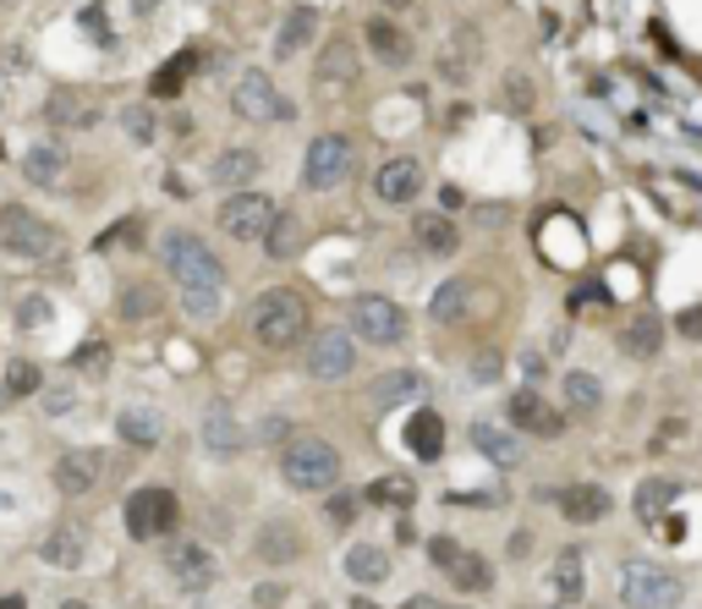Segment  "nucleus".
<instances>
[{
    "label": "nucleus",
    "mask_w": 702,
    "mask_h": 609,
    "mask_svg": "<svg viewBox=\"0 0 702 609\" xmlns=\"http://www.w3.org/2000/svg\"><path fill=\"white\" fill-rule=\"evenodd\" d=\"M159 253H165L170 281L181 286L187 318H214V313L226 307V270H220V253H209L203 237H192V231H165Z\"/></svg>",
    "instance_id": "f257e3e1"
},
{
    "label": "nucleus",
    "mask_w": 702,
    "mask_h": 609,
    "mask_svg": "<svg viewBox=\"0 0 702 609\" xmlns=\"http://www.w3.org/2000/svg\"><path fill=\"white\" fill-rule=\"evenodd\" d=\"M340 451L318 434H291L281 451V477L296 489V494H329L340 483Z\"/></svg>",
    "instance_id": "f03ea898"
},
{
    "label": "nucleus",
    "mask_w": 702,
    "mask_h": 609,
    "mask_svg": "<svg viewBox=\"0 0 702 609\" xmlns=\"http://www.w3.org/2000/svg\"><path fill=\"white\" fill-rule=\"evenodd\" d=\"M248 329H253L259 346L285 351V346H296V340L307 335V303H302L296 292H264V297L253 303V313H248Z\"/></svg>",
    "instance_id": "7ed1b4c3"
},
{
    "label": "nucleus",
    "mask_w": 702,
    "mask_h": 609,
    "mask_svg": "<svg viewBox=\"0 0 702 609\" xmlns=\"http://www.w3.org/2000/svg\"><path fill=\"white\" fill-rule=\"evenodd\" d=\"M122 522H127V533L143 538V544L170 538V533H176V522H181V500H176V489H165V483H143V489L127 494Z\"/></svg>",
    "instance_id": "20e7f679"
},
{
    "label": "nucleus",
    "mask_w": 702,
    "mask_h": 609,
    "mask_svg": "<svg viewBox=\"0 0 702 609\" xmlns=\"http://www.w3.org/2000/svg\"><path fill=\"white\" fill-rule=\"evenodd\" d=\"M0 248L17 253V259H61L66 237H61L50 220H39L33 209H22V203H0Z\"/></svg>",
    "instance_id": "39448f33"
},
{
    "label": "nucleus",
    "mask_w": 702,
    "mask_h": 609,
    "mask_svg": "<svg viewBox=\"0 0 702 609\" xmlns=\"http://www.w3.org/2000/svg\"><path fill=\"white\" fill-rule=\"evenodd\" d=\"M352 165H357V144L346 133H318L307 144V154H302V187L307 192H329V187H340L352 176Z\"/></svg>",
    "instance_id": "423d86ee"
},
{
    "label": "nucleus",
    "mask_w": 702,
    "mask_h": 609,
    "mask_svg": "<svg viewBox=\"0 0 702 609\" xmlns=\"http://www.w3.org/2000/svg\"><path fill=\"white\" fill-rule=\"evenodd\" d=\"M346 318H352V335L368 340V346H396V340H407V307L390 303V297H379V292L352 297Z\"/></svg>",
    "instance_id": "0eeeda50"
},
{
    "label": "nucleus",
    "mask_w": 702,
    "mask_h": 609,
    "mask_svg": "<svg viewBox=\"0 0 702 609\" xmlns=\"http://www.w3.org/2000/svg\"><path fill=\"white\" fill-rule=\"evenodd\" d=\"M231 111H237L242 122H253V127L291 116V105L281 99V88H275V77H270L264 66H253V72L237 77V88H231Z\"/></svg>",
    "instance_id": "6e6552de"
},
{
    "label": "nucleus",
    "mask_w": 702,
    "mask_h": 609,
    "mask_svg": "<svg viewBox=\"0 0 702 609\" xmlns=\"http://www.w3.org/2000/svg\"><path fill=\"white\" fill-rule=\"evenodd\" d=\"M681 599V582L664 571V566H648V560H631L620 571V605L626 609H670Z\"/></svg>",
    "instance_id": "1a4fd4ad"
},
{
    "label": "nucleus",
    "mask_w": 702,
    "mask_h": 609,
    "mask_svg": "<svg viewBox=\"0 0 702 609\" xmlns=\"http://www.w3.org/2000/svg\"><path fill=\"white\" fill-rule=\"evenodd\" d=\"M281 209L264 198V192H231L226 203H220V231L231 237V242H264V231H270V220H275Z\"/></svg>",
    "instance_id": "9d476101"
},
{
    "label": "nucleus",
    "mask_w": 702,
    "mask_h": 609,
    "mask_svg": "<svg viewBox=\"0 0 702 609\" xmlns=\"http://www.w3.org/2000/svg\"><path fill=\"white\" fill-rule=\"evenodd\" d=\"M99 116H105V105H99V94H88V88L61 83V88L44 94V122L61 127V133H88V127H99Z\"/></svg>",
    "instance_id": "9b49d317"
},
{
    "label": "nucleus",
    "mask_w": 702,
    "mask_h": 609,
    "mask_svg": "<svg viewBox=\"0 0 702 609\" xmlns=\"http://www.w3.org/2000/svg\"><path fill=\"white\" fill-rule=\"evenodd\" d=\"M352 368H357L352 335H340V329H324V335H313V340H307V374H313V379H324V385H340V379H352Z\"/></svg>",
    "instance_id": "f8f14e48"
},
{
    "label": "nucleus",
    "mask_w": 702,
    "mask_h": 609,
    "mask_svg": "<svg viewBox=\"0 0 702 609\" xmlns=\"http://www.w3.org/2000/svg\"><path fill=\"white\" fill-rule=\"evenodd\" d=\"M313 77H318V88H352L357 77H363V50L346 39V33H335V39H324V50H318V61H313Z\"/></svg>",
    "instance_id": "ddd939ff"
},
{
    "label": "nucleus",
    "mask_w": 702,
    "mask_h": 609,
    "mask_svg": "<svg viewBox=\"0 0 702 609\" xmlns=\"http://www.w3.org/2000/svg\"><path fill=\"white\" fill-rule=\"evenodd\" d=\"M302 549H307V538L291 516H264V527L253 533V555L264 566H291V560H302Z\"/></svg>",
    "instance_id": "4468645a"
},
{
    "label": "nucleus",
    "mask_w": 702,
    "mask_h": 609,
    "mask_svg": "<svg viewBox=\"0 0 702 609\" xmlns=\"http://www.w3.org/2000/svg\"><path fill=\"white\" fill-rule=\"evenodd\" d=\"M374 192L385 203H412L422 192V159L418 154H390L379 170H374Z\"/></svg>",
    "instance_id": "2eb2a0df"
},
{
    "label": "nucleus",
    "mask_w": 702,
    "mask_h": 609,
    "mask_svg": "<svg viewBox=\"0 0 702 609\" xmlns=\"http://www.w3.org/2000/svg\"><path fill=\"white\" fill-rule=\"evenodd\" d=\"M105 451H66V456L55 461V489L66 494V500H83L88 489H99V477H105Z\"/></svg>",
    "instance_id": "dca6fc26"
},
{
    "label": "nucleus",
    "mask_w": 702,
    "mask_h": 609,
    "mask_svg": "<svg viewBox=\"0 0 702 609\" xmlns=\"http://www.w3.org/2000/svg\"><path fill=\"white\" fill-rule=\"evenodd\" d=\"M505 412H511L516 429H527V434H538V440H560L565 434V412H555L538 390H516Z\"/></svg>",
    "instance_id": "f3484780"
},
{
    "label": "nucleus",
    "mask_w": 702,
    "mask_h": 609,
    "mask_svg": "<svg viewBox=\"0 0 702 609\" xmlns=\"http://www.w3.org/2000/svg\"><path fill=\"white\" fill-rule=\"evenodd\" d=\"M478 61H483V39H478L472 22H461V28L444 39V50H439V77H444V83H467V77L478 72Z\"/></svg>",
    "instance_id": "a211bd4d"
},
{
    "label": "nucleus",
    "mask_w": 702,
    "mask_h": 609,
    "mask_svg": "<svg viewBox=\"0 0 702 609\" xmlns=\"http://www.w3.org/2000/svg\"><path fill=\"white\" fill-rule=\"evenodd\" d=\"M165 566H170V577H176L187 594H203V588H214V577H220V560H214L203 544H176V549L165 555Z\"/></svg>",
    "instance_id": "6ab92c4d"
},
{
    "label": "nucleus",
    "mask_w": 702,
    "mask_h": 609,
    "mask_svg": "<svg viewBox=\"0 0 702 609\" xmlns=\"http://www.w3.org/2000/svg\"><path fill=\"white\" fill-rule=\"evenodd\" d=\"M39 560L55 566V571H77V566L88 560V533H83L77 522H55V527L44 533V544H39Z\"/></svg>",
    "instance_id": "aec40b11"
},
{
    "label": "nucleus",
    "mask_w": 702,
    "mask_h": 609,
    "mask_svg": "<svg viewBox=\"0 0 702 609\" xmlns=\"http://www.w3.org/2000/svg\"><path fill=\"white\" fill-rule=\"evenodd\" d=\"M555 505H560L565 522H576V527H593V522H604L609 516V489L604 483H565L560 494H555Z\"/></svg>",
    "instance_id": "412c9836"
},
{
    "label": "nucleus",
    "mask_w": 702,
    "mask_h": 609,
    "mask_svg": "<svg viewBox=\"0 0 702 609\" xmlns=\"http://www.w3.org/2000/svg\"><path fill=\"white\" fill-rule=\"evenodd\" d=\"M363 39H368V50L385 61V66H407L412 55H418V44H412V33L396 22V17H374L368 28H363Z\"/></svg>",
    "instance_id": "4be33fe9"
},
{
    "label": "nucleus",
    "mask_w": 702,
    "mask_h": 609,
    "mask_svg": "<svg viewBox=\"0 0 702 609\" xmlns=\"http://www.w3.org/2000/svg\"><path fill=\"white\" fill-rule=\"evenodd\" d=\"M259 170H264V154L259 149H220L214 165H209L214 187H226V192H248L259 181Z\"/></svg>",
    "instance_id": "5701e85b"
},
{
    "label": "nucleus",
    "mask_w": 702,
    "mask_h": 609,
    "mask_svg": "<svg viewBox=\"0 0 702 609\" xmlns=\"http://www.w3.org/2000/svg\"><path fill=\"white\" fill-rule=\"evenodd\" d=\"M412 242H418L428 259H450L461 248V225L450 214H439V209H422L418 220H412Z\"/></svg>",
    "instance_id": "b1692460"
},
{
    "label": "nucleus",
    "mask_w": 702,
    "mask_h": 609,
    "mask_svg": "<svg viewBox=\"0 0 702 609\" xmlns=\"http://www.w3.org/2000/svg\"><path fill=\"white\" fill-rule=\"evenodd\" d=\"M66 165H72L66 144L44 138V144H33V149L22 154V181H28V187H55V181L66 176Z\"/></svg>",
    "instance_id": "393cba45"
},
{
    "label": "nucleus",
    "mask_w": 702,
    "mask_h": 609,
    "mask_svg": "<svg viewBox=\"0 0 702 609\" xmlns=\"http://www.w3.org/2000/svg\"><path fill=\"white\" fill-rule=\"evenodd\" d=\"M620 351L626 357H637V363H648V357H659L664 351V324H659V313H637L626 329H620Z\"/></svg>",
    "instance_id": "a878e982"
},
{
    "label": "nucleus",
    "mask_w": 702,
    "mask_h": 609,
    "mask_svg": "<svg viewBox=\"0 0 702 609\" xmlns=\"http://www.w3.org/2000/svg\"><path fill=\"white\" fill-rule=\"evenodd\" d=\"M675 500H681V483H675V477H642V483H637V494H631V511H637V522H648V527H653V522H659Z\"/></svg>",
    "instance_id": "bb28decb"
},
{
    "label": "nucleus",
    "mask_w": 702,
    "mask_h": 609,
    "mask_svg": "<svg viewBox=\"0 0 702 609\" xmlns=\"http://www.w3.org/2000/svg\"><path fill=\"white\" fill-rule=\"evenodd\" d=\"M302 248H307V225H302L291 209H281V214L270 220V231H264V253H270V259H281V264H291Z\"/></svg>",
    "instance_id": "cd10ccee"
},
{
    "label": "nucleus",
    "mask_w": 702,
    "mask_h": 609,
    "mask_svg": "<svg viewBox=\"0 0 702 609\" xmlns=\"http://www.w3.org/2000/svg\"><path fill=\"white\" fill-rule=\"evenodd\" d=\"M340 566H346V577H352V582H363V588H374V582H385V577H390V555H385L379 544H352Z\"/></svg>",
    "instance_id": "c85d7f7f"
},
{
    "label": "nucleus",
    "mask_w": 702,
    "mask_h": 609,
    "mask_svg": "<svg viewBox=\"0 0 702 609\" xmlns=\"http://www.w3.org/2000/svg\"><path fill=\"white\" fill-rule=\"evenodd\" d=\"M444 577H450L461 594H489V588H494V566H489L478 549H461V555L444 566Z\"/></svg>",
    "instance_id": "c756f323"
},
{
    "label": "nucleus",
    "mask_w": 702,
    "mask_h": 609,
    "mask_svg": "<svg viewBox=\"0 0 702 609\" xmlns=\"http://www.w3.org/2000/svg\"><path fill=\"white\" fill-rule=\"evenodd\" d=\"M472 445L494 466H522V440L511 429H494V423H472Z\"/></svg>",
    "instance_id": "7c9ffc66"
},
{
    "label": "nucleus",
    "mask_w": 702,
    "mask_h": 609,
    "mask_svg": "<svg viewBox=\"0 0 702 609\" xmlns=\"http://www.w3.org/2000/svg\"><path fill=\"white\" fill-rule=\"evenodd\" d=\"M203 445L220 451V456H237V451L248 445V434L237 429V418H231L226 407H209V412H203Z\"/></svg>",
    "instance_id": "2f4dec72"
},
{
    "label": "nucleus",
    "mask_w": 702,
    "mask_h": 609,
    "mask_svg": "<svg viewBox=\"0 0 702 609\" xmlns=\"http://www.w3.org/2000/svg\"><path fill=\"white\" fill-rule=\"evenodd\" d=\"M560 396H565V412H576V418H593L604 407V385L593 374H581V368L560 379Z\"/></svg>",
    "instance_id": "473e14b6"
},
{
    "label": "nucleus",
    "mask_w": 702,
    "mask_h": 609,
    "mask_svg": "<svg viewBox=\"0 0 702 609\" xmlns=\"http://www.w3.org/2000/svg\"><path fill=\"white\" fill-rule=\"evenodd\" d=\"M472 281H444L439 292H433V303H428V313H433V324H461L467 313H472Z\"/></svg>",
    "instance_id": "72a5a7b5"
},
{
    "label": "nucleus",
    "mask_w": 702,
    "mask_h": 609,
    "mask_svg": "<svg viewBox=\"0 0 702 609\" xmlns=\"http://www.w3.org/2000/svg\"><path fill=\"white\" fill-rule=\"evenodd\" d=\"M116 429H122V440H127V445H159L165 418H159L154 407H127V412L116 418Z\"/></svg>",
    "instance_id": "f704fd0d"
},
{
    "label": "nucleus",
    "mask_w": 702,
    "mask_h": 609,
    "mask_svg": "<svg viewBox=\"0 0 702 609\" xmlns=\"http://www.w3.org/2000/svg\"><path fill=\"white\" fill-rule=\"evenodd\" d=\"M407 445H412L422 461H433L444 451V418H439V412H418V418L407 423Z\"/></svg>",
    "instance_id": "c9c22d12"
},
{
    "label": "nucleus",
    "mask_w": 702,
    "mask_h": 609,
    "mask_svg": "<svg viewBox=\"0 0 702 609\" xmlns=\"http://www.w3.org/2000/svg\"><path fill=\"white\" fill-rule=\"evenodd\" d=\"M313 28H318V11H313V6H296V11H291V17L281 22V39H275V50H281V55H296V50L313 39Z\"/></svg>",
    "instance_id": "e433bc0d"
},
{
    "label": "nucleus",
    "mask_w": 702,
    "mask_h": 609,
    "mask_svg": "<svg viewBox=\"0 0 702 609\" xmlns=\"http://www.w3.org/2000/svg\"><path fill=\"white\" fill-rule=\"evenodd\" d=\"M422 396V374H412V368H396V374H385L379 379V390H374V401L379 407H396V401H418Z\"/></svg>",
    "instance_id": "4c0bfd02"
},
{
    "label": "nucleus",
    "mask_w": 702,
    "mask_h": 609,
    "mask_svg": "<svg viewBox=\"0 0 702 609\" xmlns=\"http://www.w3.org/2000/svg\"><path fill=\"white\" fill-rule=\"evenodd\" d=\"M363 500H374V505H385V511H412L418 489H412V477H379V483H368Z\"/></svg>",
    "instance_id": "58836bf2"
},
{
    "label": "nucleus",
    "mask_w": 702,
    "mask_h": 609,
    "mask_svg": "<svg viewBox=\"0 0 702 609\" xmlns=\"http://www.w3.org/2000/svg\"><path fill=\"white\" fill-rule=\"evenodd\" d=\"M187 72H192V55H176V61H165L159 72H154V99H176L181 88H187Z\"/></svg>",
    "instance_id": "ea45409f"
},
{
    "label": "nucleus",
    "mask_w": 702,
    "mask_h": 609,
    "mask_svg": "<svg viewBox=\"0 0 702 609\" xmlns=\"http://www.w3.org/2000/svg\"><path fill=\"white\" fill-rule=\"evenodd\" d=\"M555 588H560L565 605L581 599V549H560V560H555Z\"/></svg>",
    "instance_id": "a19ab883"
},
{
    "label": "nucleus",
    "mask_w": 702,
    "mask_h": 609,
    "mask_svg": "<svg viewBox=\"0 0 702 609\" xmlns=\"http://www.w3.org/2000/svg\"><path fill=\"white\" fill-rule=\"evenodd\" d=\"M116 313H122V318H154V313H159V292H154V286H122Z\"/></svg>",
    "instance_id": "79ce46f5"
},
{
    "label": "nucleus",
    "mask_w": 702,
    "mask_h": 609,
    "mask_svg": "<svg viewBox=\"0 0 702 609\" xmlns=\"http://www.w3.org/2000/svg\"><path fill=\"white\" fill-rule=\"evenodd\" d=\"M39 385H44V379H39V368H33L28 357H11V363H6V396H11V401L33 396Z\"/></svg>",
    "instance_id": "37998d69"
},
{
    "label": "nucleus",
    "mask_w": 702,
    "mask_h": 609,
    "mask_svg": "<svg viewBox=\"0 0 702 609\" xmlns=\"http://www.w3.org/2000/svg\"><path fill=\"white\" fill-rule=\"evenodd\" d=\"M122 133H127L133 144H148V138L159 133V127H154V111H148V105H127V111H122Z\"/></svg>",
    "instance_id": "c03bdc74"
},
{
    "label": "nucleus",
    "mask_w": 702,
    "mask_h": 609,
    "mask_svg": "<svg viewBox=\"0 0 702 609\" xmlns=\"http://www.w3.org/2000/svg\"><path fill=\"white\" fill-rule=\"evenodd\" d=\"M500 99L522 116V111H533V83H527L522 72H511V77H505V88H500Z\"/></svg>",
    "instance_id": "a18cd8bd"
},
{
    "label": "nucleus",
    "mask_w": 702,
    "mask_h": 609,
    "mask_svg": "<svg viewBox=\"0 0 702 609\" xmlns=\"http://www.w3.org/2000/svg\"><path fill=\"white\" fill-rule=\"evenodd\" d=\"M357 511H363V494H329V527H352L357 522Z\"/></svg>",
    "instance_id": "49530a36"
},
{
    "label": "nucleus",
    "mask_w": 702,
    "mask_h": 609,
    "mask_svg": "<svg viewBox=\"0 0 702 609\" xmlns=\"http://www.w3.org/2000/svg\"><path fill=\"white\" fill-rule=\"evenodd\" d=\"M428 555H433V566H450V560L461 555V544H455V538H433V544H428Z\"/></svg>",
    "instance_id": "de8ad7c7"
},
{
    "label": "nucleus",
    "mask_w": 702,
    "mask_h": 609,
    "mask_svg": "<svg viewBox=\"0 0 702 609\" xmlns=\"http://www.w3.org/2000/svg\"><path fill=\"white\" fill-rule=\"evenodd\" d=\"M675 329H681V335H687V340H702V303H698V307H687V313H681V324H675Z\"/></svg>",
    "instance_id": "09e8293b"
},
{
    "label": "nucleus",
    "mask_w": 702,
    "mask_h": 609,
    "mask_svg": "<svg viewBox=\"0 0 702 609\" xmlns=\"http://www.w3.org/2000/svg\"><path fill=\"white\" fill-rule=\"evenodd\" d=\"M401 609H467V605H444V599H433V594H412Z\"/></svg>",
    "instance_id": "8fccbe9b"
},
{
    "label": "nucleus",
    "mask_w": 702,
    "mask_h": 609,
    "mask_svg": "<svg viewBox=\"0 0 702 609\" xmlns=\"http://www.w3.org/2000/svg\"><path fill=\"white\" fill-rule=\"evenodd\" d=\"M675 440H687V423H681V418H670V423H664V434H659L653 445L664 451V445H675Z\"/></svg>",
    "instance_id": "3c124183"
},
{
    "label": "nucleus",
    "mask_w": 702,
    "mask_h": 609,
    "mask_svg": "<svg viewBox=\"0 0 702 609\" xmlns=\"http://www.w3.org/2000/svg\"><path fill=\"white\" fill-rule=\"evenodd\" d=\"M281 599H285V588H275V582H270V588H253V605H259V609L281 605Z\"/></svg>",
    "instance_id": "603ef678"
},
{
    "label": "nucleus",
    "mask_w": 702,
    "mask_h": 609,
    "mask_svg": "<svg viewBox=\"0 0 702 609\" xmlns=\"http://www.w3.org/2000/svg\"><path fill=\"white\" fill-rule=\"evenodd\" d=\"M77 368H105V346H83L77 351Z\"/></svg>",
    "instance_id": "864d4df0"
},
{
    "label": "nucleus",
    "mask_w": 702,
    "mask_h": 609,
    "mask_svg": "<svg viewBox=\"0 0 702 609\" xmlns=\"http://www.w3.org/2000/svg\"><path fill=\"white\" fill-rule=\"evenodd\" d=\"M285 429H291L285 418H264V440H285Z\"/></svg>",
    "instance_id": "5fc2aeb1"
},
{
    "label": "nucleus",
    "mask_w": 702,
    "mask_h": 609,
    "mask_svg": "<svg viewBox=\"0 0 702 609\" xmlns=\"http://www.w3.org/2000/svg\"><path fill=\"white\" fill-rule=\"evenodd\" d=\"M0 609H28V599H22V594H6V599H0Z\"/></svg>",
    "instance_id": "6e6d98bb"
},
{
    "label": "nucleus",
    "mask_w": 702,
    "mask_h": 609,
    "mask_svg": "<svg viewBox=\"0 0 702 609\" xmlns=\"http://www.w3.org/2000/svg\"><path fill=\"white\" fill-rule=\"evenodd\" d=\"M385 6H390V11H407V6H418V0H385Z\"/></svg>",
    "instance_id": "4d7b16f0"
},
{
    "label": "nucleus",
    "mask_w": 702,
    "mask_h": 609,
    "mask_svg": "<svg viewBox=\"0 0 702 609\" xmlns=\"http://www.w3.org/2000/svg\"><path fill=\"white\" fill-rule=\"evenodd\" d=\"M352 609H379L374 599H352Z\"/></svg>",
    "instance_id": "13d9d810"
},
{
    "label": "nucleus",
    "mask_w": 702,
    "mask_h": 609,
    "mask_svg": "<svg viewBox=\"0 0 702 609\" xmlns=\"http://www.w3.org/2000/svg\"><path fill=\"white\" fill-rule=\"evenodd\" d=\"M61 609H88V605H83V599H66V605H61Z\"/></svg>",
    "instance_id": "bf43d9fd"
},
{
    "label": "nucleus",
    "mask_w": 702,
    "mask_h": 609,
    "mask_svg": "<svg viewBox=\"0 0 702 609\" xmlns=\"http://www.w3.org/2000/svg\"><path fill=\"white\" fill-rule=\"evenodd\" d=\"M6 401H11V396H6V385H0V407H6Z\"/></svg>",
    "instance_id": "052dcab7"
}]
</instances>
